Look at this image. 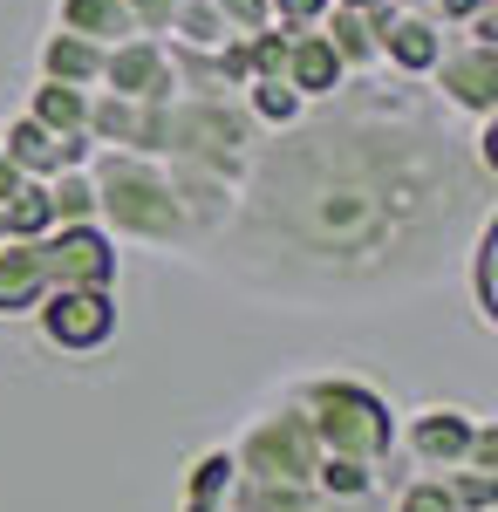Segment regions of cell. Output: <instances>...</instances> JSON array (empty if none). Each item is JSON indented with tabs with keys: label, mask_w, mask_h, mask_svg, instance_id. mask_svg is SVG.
Instances as JSON below:
<instances>
[{
	"label": "cell",
	"mask_w": 498,
	"mask_h": 512,
	"mask_svg": "<svg viewBox=\"0 0 498 512\" xmlns=\"http://www.w3.org/2000/svg\"><path fill=\"white\" fill-rule=\"evenodd\" d=\"M267 7H273L280 28H321V14H328L335 0H267Z\"/></svg>",
	"instance_id": "30"
},
{
	"label": "cell",
	"mask_w": 498,
	"mask_h": 512,
	"mask_svg": "<svg viewBox=\"0 0 498 512\" xmlns=\"http://www.w3.org/2000/svg\"><path fill=\"white\" fill-rule=\"evenodd\" d=\"M246 55H253V76H280V62H287V28H280V21L253 28V35H246Z\"/></svg>",
	"instance_id": "28"
},
{
	"label": "cell",
	"mask_w": 498,
	"mask_h": 512,
	"mask_svg": "<svg viewBox=\"0 0 498 512\" xmlns=\"http://www.w3.org/2000/svg\"><path fill=\"white\" fill-rule=\"evenodd\" d=\"M444 478V492H451V506L458 512H498V472H471V465H451Z\"/></svg>",
	"instance_id": "26"
},
{
	"label": "cell",
	"mask_w": 498,
	"mask_h": 512,
	"mask_svg": "<svg viewBox=\"0 0 498 512\" xmlns=\"http://www.w3.org/2000/svg\"><path fill=\"white\" fill-rule=\"evenodd\" d=\"M212 7L226 14V28H232V35H253V28H267V21H273V7H267V0H212Z\"/></svg>",
	"instance_id": "29"
},
{
	"label": "cell",
	"mask_w": 498,
	"mask_h": 512,
	"mask_svg": "<svg viewBox=\"0 0 498 512\" xmlns=\"http://www.w3.org/2000/svg\"><path fill=\"white\" fill-rule=\"evenodd\" d=\"M41 335L62 355H96L116 335V287H48L41 294Z\"/></svg>",
	"instance_id": "7"
},
{
	"label": "cell",
	"mask_w": 498,
	"mask_h": 512,
	"mask_svg": "<svg viewBox=\"0 0 498 512\" xmlns=\"http://www.w3.org/2000/svg\"><path fill=\"white\" fill-rule=\"evenodd\" d=\"M123 7H130L137 35H164V28H171V7H178V0H123Z\"/></svg>",
	"instance_id": "31"
},
{
	"label": "cell",
	"mask_w": 498,
	"mask_h": 512,
	"mask_svg": "<svg viewBox=\"0 0 498 512\" xmlns=\"http://www.w3.org/2000/svg\"><path fill=\"white\" fill-rule=\"evenodd\" d=\"M335 7H376V0H335Z\"/></svg>",
	"instance_id": "34"
},
{
	"label": "cell",
	"mask_w": 498,
	"mask_h": 512,
	"mask_svg": "<svg viewBox=\"0 0 498 512\" xmlns=\"http://www.w3.org/2000/svg\"><path fill=\"white\" fill-rule=\"evenodd\" d=\"M471 308L485 328H498V287H492V260H498V212H485L478 226H471Z\"/></svg>",
	"instance_id": "21"
},
{
	"label": "cell",
	"mask_w": 498,
	"mask_h": 512,
	"mask_svg": "<svg viewBox=\"0 0 498 512\" xmlns=\"http://www.w3.org/2000/svg\"><path fill=\"white\" fill-rule=\"evenodd\" d=\"M137 130H144V103H137V96L89 89V123H82V137H89L96 151H137Z\"/></svg>",
	"instance_id": "15"
},
{
	"label": "cell",
	"mask_w": 498,
	"mask_h": 512,
	"mask_svg": "<svg viewBox=\"0 0 498 512\" xmlns=\"http://www.w3.org/2000/svg\"><path fill=\"white\" fill-rule=\"evenodd\" d=\"M41 76H48V82H76V89H96V82H103V48L82 41V35H69V28H55V35L41 41Z\"/></svg>",
	"instance_id": "17"
},
{
	"label": "cell",
	"mask_w": 498,
	"mask_h": 512,
	"mask_svg": "<svg viewBox=\"0 0 498 512\" xmlns=\"http://www.w3.org/2000/svg\"><path fill=\"white\" fill-rule=\"evenodd\" d=\"M48 226H55L48 185H41V178H21V185L7 192V212H0V239H41Z\"/></svg>",
	"instance_id": "22"
},
{
	"label": "cell",
	"mask_w": 498,
	"mask_h": 512,
	"mask_svg": "<svg viewBox=\"0 0 498 512\" xmlns=\"http://www.w3.org/2000/svg\"><path fill=\"white\" fill-rule=\"evenodd\" d=\"M396 7H423V0H396Z\"/></svg>",
	"instance_id": "36"
},
{
	"label": "cell",
	"mask_w": 498,
	"mask_h": 512,
	"mask_svg": "<svg viewBox=\"0 0 498 512\" xmlns=\"http://www.w3.org/2000/svg\"><path fill=\"white\" fill-rule=\"evenodd\" d=\"M14 185H21V171L7 164V151H0V212H7V192H14Z\"/></svg>",
	"instance_id": "33"
},
{
	"label": "cell",
	"mask_w": 498,
	"mask_h": 512,
	"mask_svg": "<svg viewBox=\"0 0 498 512\" xmlns=\"http://www.w3.org/2000/svg\"><path fill=\"white\" fill-rule=\"evenodd\" d=\"M232 451L219 444V451H205L192 465V478H185V506H226V485H232Z\"/></svg>",
	"instance_id": "25"
},
{
	"label": "cell",
	"mask_w": 498,
	"mask_h": 512,
	"mask_svg": "<svg viewBox=\"0 0 498 512\" xmlns=\"http://www.w3.org/2000/svg\"><path fill=\"white\" fill-rule=\"evenodd\" d=\"M0 151H7V164L21 171V178H55V171H69V164H89V137H55V130H41L28 110L7 123V137H0Z\"/></svg>",
	"instance_id": "12"
},
{
	"label": "cell",
	"mask_w": 498,
	"mask_h": 512,
	"mask_svg": "<svg viewBox=\"0 0 498 512\" xmlns=\"http://www.w3.org/2000/svg\"><path fill=\"white\" fill-rule=\"evenodd\" d=\"M321 35H328V48L342 55L348 76L383 69V62H376V28H369V14H362V7H328V14H321Z\"/></svg>",
	"instance_id": "18"
},
{
	"label": "cell",
	"mask_w": 498,
	"mask_h": 512,
	"mask_svg": "<svg viewBox=\"0 0 498 512\" xmlns=\"http://www.w3.org/2000/svg\"><path fill=\"white\" fill-rule=\"evenodd\" d=\"M362 14H369V28H376V62H389V76L423 82V76H430V62L444 55V41H451V28L430 21L423 7L376 0V7H362Z\"/></svg>",
	"instance_id": "8"
},
{
	"label": "cell",
	"mask_w": 498,
	"mask_h": 512,
	"mask_svg": "<svg viewBox=\"0 0 498 512\" xmlns=\"http://www.w3.org/2000/svg\"><path fill=\"white\" fill-rule=\"evenodd\" d=\"M96 89L137 96V103H164V96H178L164 35H123V41H110V48H103V82H96Z\"/></svg>",
	"instance_id": "10"
},
{
	"label": "cell",
	"mask_w": 498,
	"mask_h": 512,
	"mask_svg": "<svg viewBox=\"0 0 498 512\" xmlns=\"http://www.w3.org/2000/svg\"><path fill=\"white\" fill-rule=\"evenodd\" d=\"M48 274H41L35 239H0V321H21L41 308Z\"/></svg>",
	"instance_id": "14"
},
{
	"label": "cell",
	"mask_w": 498,
	"mask_h": 512,
	"mask_svg": "<svg viewBox=\"0 0 498 512\" xmlns=\"http://www.w3.org/2000/svg\"><path fill=\"white\" fill-rule=\"evenodd\" d=\"M314 458H321V444H314V431H307V417L294 410L287 390L273 396L260 417H246V431L232 437V465H239V478L301 485V478H314Z\"/></svg>",
	"instance_id": "5"
},
{
	"label": "cell",
	"mask_w": 498,
	"mask_h": 512,
	"mask_svg": "<svg viewBox=\"0 0 498 512\" xmlns=\"http://www.w3.org/2000/svg\"><path fill=\"white\" fill-rule=\"evenodd\" d=\"M232 28H226V14L212 7V0H178L171 7V28H164V41H192V48H219Z\"/></svg>",
	"instance_id": "24"
},
{
	"label": "cell",
	"mask_w": 498,
	"mask_h": 512,
	"mask_svg": "<svg viewBox=\"0 0 498 512\" xmlns=\"http://www.w3.org/2000/svg\"><path fill=\"white\" fill-rule=\"evenodd\" d=\"M89 185H96V226L110 239L164 246V253H185V260L226 226L232 192H239L219 171L137 158V151H89Z\"/></svg>",
	"instance_id": "2"
},
{
	"label": "cell",
	"mask_w": 498,
	"mask_h": 512,
	"mask_svg": "<svg viewBox=\"0 0 498 512\" xmlns=\"http://www.w3.org/2000/svg\"><path fill=\"white\" fill-rule=\"evenodd\" d=\"M28 117H35L41 130H55V137H82V123H89V89L41 76L35 89H28Z\"/></svg>",
	"instance_id": "19"
},
{
	"label": "cell",
	"mask_w": 498,
	"mask_h": 512,
	"mask_svg": "<svg viewBox=\"0 0 498 512\" xmlns=\"http://www.w3.org/2000/svg\"><path fill=\"white\" fill-rule=\"evenodd\" d=\"M287 396L307 417V431H314L321 451L362 458V465H389V451H396V410L369 383H355V376H301V383H287Z\"/></svg>",
	"instance_id": "3"
},
{
	"label": "cell",
	"mask_w": 498,
	"mask_h": 512,
	"mask_svg": "<svg viewBox=\"0 0 498 512\" xmlns=\"http://www.w3.org/2000/svg\"><path fill=\"white\" fill-rule=\"evenodd\" d=\"M471 410H458V403H430V410H417V417H403L396 424V451L403 458H417L423 472H451L464 458V444H471Z\"/></svg>",
	"instance_id": "11"
},
{
	"label": "cell",
	"mask_w": 498,
	"mask_h": 512,
	"mask_svg": "<svg viewBox=\"0 0 498 512\" xmlns=\"http://www.w3.org/2000/svg\"><path fill=\"white\" fill-rule=\"evenodd\" d=\"M383 512H458V506H451L444 478H437V472H423V478H410V485H403V492H396V499H389Z\"/></svg>",
	"instance_id": "27"
},
{
	"label": "cell",
	"mask_w": 498,
	"mask_h": 512,
	"mask_svg": "<svg viewBox=\"0 0 498 512\" xmlns=\"http://www.w3.org/2000/svg\"><path fill=\"white\" fill-rule=\"evenodd\" d=\"M185 512H226V506H185Z\"/></svg>",
	"instance_id": "35"
},
{
	"label": "cell",
	"mask_w": 498,
	"mask_h": 512,
	"mask_svg": "<svg viewBox=\"0 0 498 512\" xmlns=\"http://www.w3.org/2000/svg\"><path fill=\"white\" fill-rule=\"evenodd\" d=\"M41 185H48V212H55V226H82V219H96L89 164H69V171H55V178H41Z\"/></svg>",
	"instance_id": "23"
},
{
	"label": "cell",
	"mask_w": 498,
	"mask_h": 512,
	"mask_svg": "<svg viewBox=\"0 0 498 512\" xmlns=\"http://www.w3.org/2000/svg\"><path fill=\"white\" fill-rule=\"evenodd\" d=\"M280 76H287V89H301V103H321V96H335L348 82V69H342V55L328 48L321 28H287V62H280Z\"/></svg>",
	"instance_id": "13"
},
{
	"label": "cell",
	"mask_w": 498,
	"mask_h": 512,
	"mask_svg": "<svg viewBox=\"0 0 498 512\" xmlns=\"http://www.w3.org/2000/svg\"><path fill=\"white\" fill-rule=\"evenodd\" d=\"M478 7H498V0H423V14H430V21H444V28H464Z\"/></svg>",
	"instance_id": "32"
},
{
	"label": "cell",
	"mask_w": 498,
	"mask_h": 512,
	"mask_svg": "<svg viewBox=\"0 0 498 512\" xmlns=\"http://www.w3.org/2000/svg\"><path fill=\"white\" fill-rule=\"evenodd\" d=\"M41 253V274L48 287H116V239L96 226V219H82V226H48L35 239Z\"/></svg>",
	"instance_id": "9"
},
{
	"label": "cell",
	"mask_w": 498,
	"mask_h": 512,
	"mask_svg": "<svg viewBox=\"0 0 498 512\" xmlns=\"http://www.w3.org/2000/svg\"><path fill=\"white\" fill-rule=\"evenodd\" d=\"M55 28L96 41V48L137 35V21H130V7H123V0H55Z\"/></svg>",
	"instance_id": "16"
},
{
	"label": "cell",
	"mask_w": 498,
	"mask_h": 512,
	"mask_svg": "<svg viewBox=\"0 0 498 512\" xmlns=\"http://www.w3.org/2000/svg\"><path fill=\"white\" fill-rule=\"evenodd\" d=\"M444 117L410 76H348L307 103L301 123L253 144L226 226L192 260L294 308L383 301L437 280L451 239L478 226L498 192Z\"/></svg>",
	"instance_id": "1"
},
{
	"label": "cell",
	"mask_w": 498,
	"mask_h": 512,
	"mask_svg": "<svg viewBox=\"0 0 498 512\" xmlns=\"http://www.w3.org/2000/svg\"><path fill=\"white\" fill-rule=\"evenodd\" d=\"M253 144H260V123L246 117L239 96H171L164 103V144H157V158L198 164V171H219V178L239 185Z\"/></svg>",
	"instance_id": "4"
},
{
	"label": "cell",
	"mask_w": 498,
	"mask_h": 512,
	"mask_svg": "<svg viewBox=\"0 0 498 512\" xmlns=\"http://www.w3.org/2000/svg\"><path fill=\"white\" fill-rule=\"evenodd\" d=\"M423 82H430V96H437L444 110H458V117H471V123L498 117V48H492V41L451 35Z\"/></svg>",
	"instance_id": "6"
},
{
	"label": "cell",
	"mask_w": 498,
	"mask_h": 512,
	"mask_svg": "<svg viewBox=\"0 0 498 512\" xmlns=\"http://www.w3.org/2000/svg\"><path fill=\"white\" fill-rule=\"evenodd\" d=\"M239 103H246V117L260 123V137L267 130H287V123H301V89H287V76H253L239 89Z\"/></svg>",
	"instance_id": "20"
}]
</instances>
